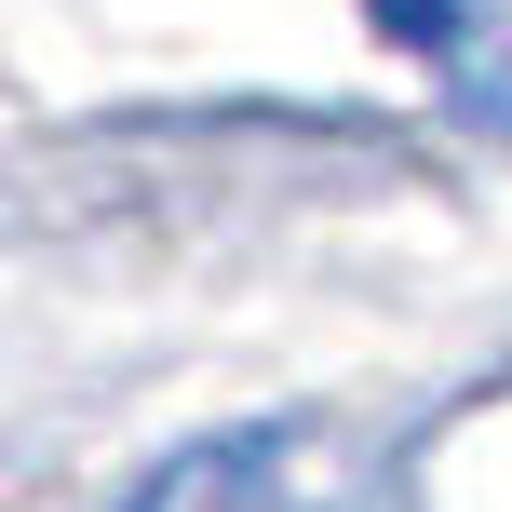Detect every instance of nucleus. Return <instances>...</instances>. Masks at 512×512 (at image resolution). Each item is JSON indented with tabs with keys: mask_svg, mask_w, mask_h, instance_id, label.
I'll return each mask as SVG.
<instances>
[{
	"mask_svg": "<svg viewBox=\"0 0 512 512\" xmlns=\"http://www.w3.org/2000/svg\"><path fill=\"white\" fill-rule=\"evenodd\" d=\"M324 432H230V445H189L135 512H324Z\"/></svg>",
	"mask_w": 512,
	"mask_h": 512,
	"instance_id": "f257e3e1",
	"label": "nucleus"
},
{
	"mask_svg": "<svg viewBox=\"0 0 512 512\" xmlns=\"http://www.w3.org/2000/svg\"><path fill=\"white\" fill-rule=\"evenodd\" d=\"M378 27L432 81H459L472 108H512V14H499V0H378Z\"/></svg>",
	"mask_w": 512,
	"mask_h": 512,
	"instance_id": "f03ea898",
	"label": "nucleus"
}]
</instances>
